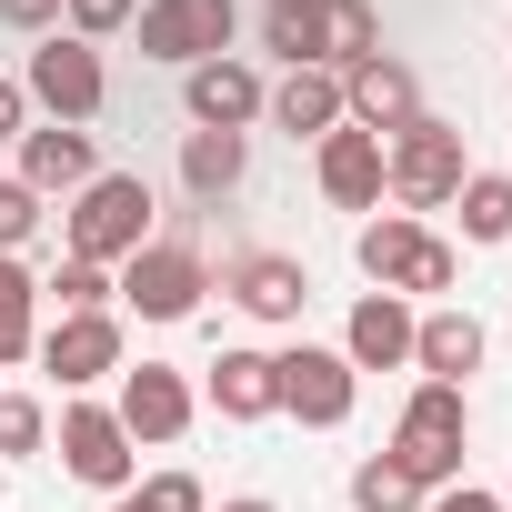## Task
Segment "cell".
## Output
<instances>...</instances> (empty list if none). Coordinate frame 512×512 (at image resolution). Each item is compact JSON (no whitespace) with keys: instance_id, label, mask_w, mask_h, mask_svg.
<instances>
[{"instance_id":"27","label":"cell","mask_w":512,"mask_h":512,"mask_svg":"<svg viewBox=\"0 0 512 512\" xmlns=\"http://www.w3.org/2000/svg\"><path fill=\"white\" fill-rule=\"evenodd\" d=\"M51 442V412L31 402V392H0V462H21V452H41Z\"/></svg>"},{"instance_id":"29","label":"cell","mask_w":512,"mask_h":512,"mask_svg":"<svg viewBox=\"0 0 512 512\" xmlns=\"http://www.w3.org/2000/svg\"><path fill=\"white\" fill-rule=\"evenodd\" d=\"M452 282H462V251H452V241H422L412 272H402V302H432V292H452Z\"/></svg>"},{"instance_id":"34","label":"cell","mask_w":512,"mask_h":512,"mask_svg":"<svg viewBox=\"0 0 512 512\" xmlns=\"http://www.w3.org/2000/svg\"><path fill=\"white\" fill-rule=\"evenodd\" d=\"M21 131H31V91H21V81H0V141H21Z\"/></svg>"},{"instance_id":"36","label":"cell","mask_w":512,"mask_h":512,"mask_svg":"<svg viewBox=\"0 0 512 512\" xmlns=\"http://www.w3.org/2000/svg\"><path fill=\"white\" fill-rule=\"evenodd\" d=\"M221 512H282V502H262V492H231V502H221Z\"/></svg>"},{"instance_id":"38","label":"cell","mask_w":512,"mask_h":512,"mask_svg":"<svg viewBox=\"0 0 512 512\" xmlns=\"http://www.w3.org/2000/svg\"><path fill=\"white\" fill-rule=\"evenodd\" d=\"M502 512H512V502H502Z\"/></svg>"},{"instance_id":"35","label":"cell","mask_w":512,"mask_h":512,"mask_svg":"<svg viewBox=\"0 0 512 512\" xmlns=\"http://www.w3.org/2000/svg\"><path fill=\"white\" fill-rule=\"evenodd\" d=\"M432 512H502V492H472V482H452V492H432Z\"/></svg>"},{"instance_id":"3","label":"cell","mask_w":512,"mask_h":512,"mask_svg":"<svg viewBox=\"0 0 512 512\" xmlns=\"http://www.w3.org/2000/svg\"><path fill=\"white\" fill-rule=\"evenodd\" d=\"M462 181H472V161H462V131H452V121H432V111H422L412 131H392V141H382V191H392L412 221H422V211H452V191H462Z\"/></svg>"},{"instance_id":"23","label":"cell","mask_w":512,"mask_h":512,"mask_svg":"<svg viewBox=\"0 0 512 512\" xmlns=\"http://www.w3.org/2000/svg\"><path fill=\"white\" fill-rule=\"evenodd\" d=\"M31 312H41V282H31V262H21V251H0V362H31V352H41Z\"/></svg>"},{"instance_id":"2","label":"cell","mask_w":512,"mask_h":512,"mask_svg":"<svg viewBox=\"0 0 512 512\" xmlns=\"http://www.w3.org/2000/svg\"><path fill=\"white\" fill-rule=\"evenodd\" d=\"M141 241H151V181L141 171H101V181L71 191V262L121 272Z\"/></svg>"},{"instance_id":"13","label":"cell","mask_w":512,"mask_h":512,"mask_svg":"<svg viewBox=\"0 0 512 512\" xmlns=\"http://www.w3.org/2000/svg\"><path fill=\"white\" fill-rule=\"evenodd\" d=\"M412 322H422V312H412L402 292H362L352 322H342V362H352V372H402V362H412Z\"/></svg>"},{"instance_id":"5","label":"cell","mask_w":512,"mask_h":512,"mask_svg":"<svg viewBox=\"0 0 512 512\" xmlns=\"http://www.w3.org/2000/svg\"><path fill=\"white\" fill-rule=\"evenodd\" d=\"M131 31H141V61L201 71V61H221V51H231L241 11H231V0H141V11H131Z\"/></svg>"},{"instance_id":"10","label":"cell","mask_w":512,"mask_h":512,"mask_svg":"<svg viewBox=\"0 0 512 512\" xmlns=\"http://www.w3.org/2000/svg\"><path fill=\"white\" fill-rule=\"evenodd\" d=\"M342 121H352V131H372V141H392V131H412V121H422V81H412L392 51H372L362 71H342Z\"/></svg>"},{"instance_id":"24","label":"cell","mask_w":512,"mask_h":512,"mask_svg":"<svg viewBox=\"0 0 512 512\" xmlns=\"http://www.w3.org/2000/svg\"><path fill=\"white\" fill-rule=\"evenodd\" d=\"M262 51H282V71H322V0H272Z\"/></svg>"},{"instance_id":"31","label":"cell","mask_w":512,"mask_h":512,"mask_svg":"<svg viewBox=\"0 0 512 512\" xmlns=\"http://www.w3.org/2000/svg\"><path fill=\"white\" fill-rule=\"evenodd\" d=\"M31 231H41V191H31V181L11 171V181H0V251H21Z\"/></svg>"},{"instance_id":"21","label":"cell","mask_w":512,"mask_h":512,"mask_svg":"<svg viewBox=\"0 0 512 512\" xmlns=\"http://www.w3.org/2000/svg\"><path fill=\"white\" fill-rule=\"evenodd\" d=\"M422 241H432V231H422L412 211H372L362 241H352V262H362L372 292H402V272H412V251H422Z\"/></svg>"},{"instance_id":"12","label":"cell","mask_w":512,"mask_h":512,"mask_svg":"<svg viewBox=\"0 0 512 512\" xmlns=\"http://www.w3.org/2000/svg\"><path fill=\"white\" fill-rule=\"evenodd\" d=\"M111 412H121V432H131V442H181L201 402H191V382H181L171 362H141V372L121 362V402H111Z\"/></svg>"},{"instance_id":"11","label":"cell","mask_w":512,"mask_h":512,"mask_svg":"<svg viewBox=\"0 0 512 512\" xmlns=\"http://www.w3.org/2000/svg\"><path fill=\"white\" fill-rule=\"evenodd\" d=\"M262 71H251V61H201V71H181V111H191V131H251V121H262Z\"/></svg>"},{"instance_id":"26","label":"cell","mask_w":512,"mask_h":512,"mask_svg":"<svg viewBox=\"0 0 512 512\" xmlns=\"http://www.w3.org/2000/svg\"><path fill=\"white\" fill-rule=\"evenodd\" d=\"M432 492L392 462V452H372V462H352V512H422Z\"/></svg>"},{"instance_id":"28","label":"cell","mask_w":512,"mask_h":512,"mask_svg":"<svg viewBox=\"0 0 512 512\" xmlns=\"http://www.w3.org/2000/svg\"><path fill=\"white\" fill-rule=\"evenodd\" d=\"M111 512H201V482H191V472H151V482H131Z\"/></svg>"},{"instance_id":"37","label":"cell","mask_w":512,"mask_h":512,"mask_svg":"<svg viewBox=\"0 0 512 512\" xmlns=\"http://www.w3.org/2000/svg\"><path fill=\"white\" fill-rule=\"evenodd\" d=\"M0 492H11V472H0Z\"/></svg>"},{"instance_id":"25","label":"cell","mask_w":512,"mask_h":512,"mask_svg":"<svg viewBox=\"0 0 512 512\" xmlns=\"http://www.w3.org/2000/svg\"><path fill=\"white\" fill-rule=\"evenodd\" d=\"M452 211H462V241H512V171H472L462 191H452Z\"/></svg>"},{"instance_id":"19","label":"cell","mask_w":512,"mask_h":512,"mask_svg":"<svg viewBox=\"0 0 512 512\" xmlns=\"http://www.w3.org/2000/svg\"><path fill=\"white\" fill-rule=\"evenodd\" d=\"M292 141H332L342 131V71H282V91L262 101Z\"/></svg>"},{"instance_id":"22","label":"cell","mask_w":512,"mask_h":512,"mask_svg":"<svg viewBox=\"0 0 512 512\" xmlns=\"http://www.w3.org/2000/svg\"><path fill=\"white\" fill-rule=\"evenodd\" d=\"M382 51V11L372 0H322V71H362Z\"/></svg>"},{"instance_id":"6","label":"cell","mask_w":512,"mask_h":512,"mask_svg":"<svg viewBox=\"0 0 512 512\" xmlns=\"http://www.w3.org/2000/svg\"><path fill=\"white\" fill-rule=\"evenodd\" d=\"M21 91L51 111V121H71V131H91L101 121V101H111V71H101V51L91 41H71V31H51L41 51H31V71H21Z\"/></svg>"},{"instance_id":"15","label":"cell","mask_w":512,"mask_h":512,"mask_svg":"<svg viewBox=\"0 0 512 512\" xmlns=\"http://www.w3.org/2000/svg\"><path fill=\"white\" fill-rule=\"evenodd\" d=\"M482 352H492V332H482L462 302H442V312L412 322V372H422V382H462V372H482Z\"/></svg>"},{"instance_id":"32","label":"cell","mask_w":512,"mask_h":512,"mask_svg":"<svg viewBox=\"0 0 512 512\" xmlns=\"http://www.w3.org/2000/svg\"><path fill=\"white\" fill-rule=\"evenodd\" d=\"M51 292H61V312H111V272L101 262H61Z\"/></svg>"},{"instance_id":"17","label":"cell","mask_w":512,"mask_h":512,"mask_svg":"<svg viewBox=\"0 0 512 512\" xmlns=\"http://www.w3.org/2000/svg\"><path fill=\"white\" fill-rule=\"evenodd\" d=\"M322 201H332V211H382V141H372V131L342 121V131L322 141Z\"/></svg>"},{"instance_id":"16","label":"cell","mask_w":512,"mask_h":512,"mask_svg":"<svg viewBox=\"0 0 512 512\" xmlns=\"http://www.w3.org/2000/svg\"><path fill=\"white\" fill-rule=\"evenodd\" d=\"M21 181L51 201V191H81V181H101V151H91V131H71V121H41V131H21Z\"/></svg>"},{"instance_id":"14","label":"cell","mask_w":512,"mask_h":512,"mask_svg":"<svg viewBox=\"0 0 512 512\" xmlns=\"http://www.w3.org/2000/svg\"><path fill=\"white\" fill-rule=\"evenodd\" d=\"M41 372H61L71 392L101 382V372H121V322H111V312H61V322L41 332Z\"/></svg>"},{"instance_id":"1","label":"cell","mask_w":512,"mask_h":512,"mask_svg":"<svg viewBox=\"0 0 512 512\" xmlns=\"http://www.w3.org/2000/svg\"><path fill=\"white\" fill-rule=\"evenodd\" d=\"M462 442H472L462 382H412V402H402V422H392V462H402L422 492H452V482H462Z\"/></svg>"},{"instance_id":"7","label":"cell","mask_w":512,"mask_h":512,"mask_svg":"<svg viewBox=\"0 0 512 512\" xmlns=\"http://www.w3.org/2000/svg\"><path fill=\"white\" fill-rule=\"evenodd\" d=\"M272 372H282V412L312 422V432H342L352 402H362V372L332 342H292V352H272Z\"/></svg>"},{"instance_id":"4","label":"cell","mask_w":512,"mask_h":512,"mask_svg":"<svg viewBox=\"0 0 512 512\" xmlns=\"http://www.w3.org/2000/svg\"><path fill=\"white\" fill-rule=\"evenodd\" d=\"M111 292H121L141 322H191L201 292H211V262H201V241H191V231H171V241H141V251H131Z\"/></svg>"},{"instance_id":"8","label":"cell","mask_w":512,"mask_h":512,"mask_svg":"<svg viewBox=\"0 0 512 512\" xmlns=\"http://www.w3.org/2000/svg\"><path fill=\"white\" fill-rule=\"evenodd\" d=\"M61 472L91 482V492H131V482H141V442L121 432L111 402H71V412H61Z\"/></svg>"},{"instance_id":"18","label":"cell","mask_w":512,"mask_h":512,"mask_svg":"<svg viewBox=\"0 0 512 512\" xmlns=\"http://www.w3.org/2000/svg\"><path fill=\"white\" fill-rule=\"evenodd\" d=\"M211 412H221V422H272V412H282V372H272V352H251V342L221 352V362H211Z\"/></svg>"},{"instance_id":"33","label":"cell","mask_w":512,"mask_h":512,"mask_svg":"<svg viewBox=\"0 0 512 512\" xmlns=\"http://www.w3.org/2000/svg\"><path fill=\"white\" fill-rule=\"evenodd\" d=\"M0 21H11V31H41V41H51V31H61V0H0Z\"/></svg>"},{"instance_id":"9","label":"cell","mask_w":512,"mask_h":512,"mask_svg":"<svg viewBox=\"0 0 512 512\" xmlns=\"http://www.w3.org/2000/svg\"><path fill=\"white\" fill-rule=\"evenodd\" d=\"M221 292H231L251 322H302V312H312V272L292 262V251H231V262H221Z\"/></svg>"},{"instance_id":"30","label":"cell","mask_w":512,"mask_h":512,"mask_svg":"<svg viewBox=\"0 0 512 512\" xmlns=\"http://www.w3.org/2000/svg\"><path fill=\"white\" fill-rule=\"evenodd\" d=\"M131 11H141V0H61V21H71V41H111V31H131Z\"/></svg>"},{"instance_id":"20","label":"cell","mask_w":512,"mask_h":512,"mask_svg":"<svg viewBox=\"0 0 512 512\" xmlns=\"http://www.w3.org/2000/svg\"><path fill=\"white\" fill-rule=\"evenodd\" d=\"M251 171V141L241 131H181V191L191 201H231Z\"/></svg>"}]
</instances>
